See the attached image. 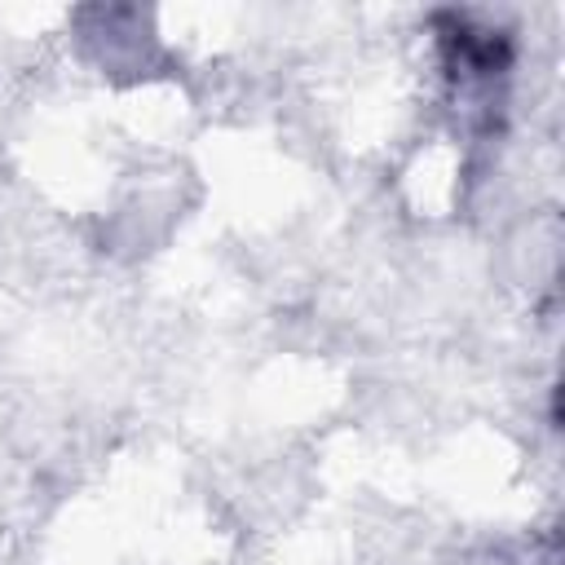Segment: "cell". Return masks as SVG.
Listing matches in <instances>:
<instances>
[{"label":"cell","mask_w":565,"mask_h":565,"mask_svg":"<svg viewBox=\"0 0 565 565\" xmlns=\"http://www.w3.org/2000/svg\"><path fill=\"white\" fill-rule=\"evenodd\" d=\"M75 35L84 44V57L102 75L119 79H141L163 62V44L150 26V13L128 9V4H97L75 13Z\"/></svg>","instance_id":"1"}]
</instances>
